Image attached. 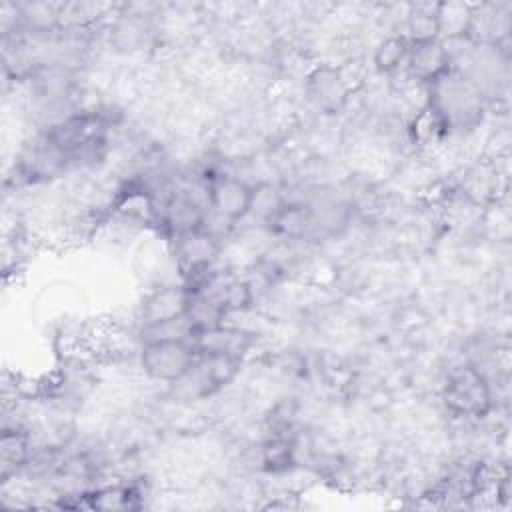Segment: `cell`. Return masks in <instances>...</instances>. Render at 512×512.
Instances as JSON below:
<instances>
[{"mask_svg": "<svg viewBox=\"0 0 512 512\" xmlns=\"http://www.w3.org/2000/svg\"><path fill=\"white\" fill-rule=\"evenodd\" d=\"M186 316H188L190 324L194 326V330L200 332V330H208V328L224 324L226 312L208 296H204L200 292H192Z\"/></svg>", "mask_w": 512, "mask_h": 512, "instance_id": "cell-16", "label": "cell"}, {"mask_svg": "<svg viewBox=\"0 0 512 512\" xmlns=\"http://www.w3.org/2000/svg\"><path fill=\"white\" fill-rule=\"evenodd\" d=\"M192 342L198 352L228 354V356L244 358L254 344V334L244 328L220 324V326L196 332Z\"/></svg>", "mask_w": 512, "mask_h": 512, "instance_id": "cell-10", "label": "cell"}, {"mask_svg": "<svg viewBox=\"0 0 512 512\" xmlns=\"http://www.w3.org/2000/svg\"><path fill=\"white\" fill-rule=\"evenodd\" d=\"M174 240V256L180 270L186 274V282L198 278L200 274L214 268L218 258V238L208 230V226H200L182 234L172 236Z\"/></svg>", "mask_w": 512, "mask_h": 512, "instance_id": "cell-6", "label": "cell"}, {"mask_svg": "<svg viewBox=\"0 0 512 512\" xmlns=\"http://www.w3.org/2000/svg\"><path fill=\"white\" fill-rule=\"evenodd\" d=\"M30 454L28 438L18 430H4L0 440V460H2V480L26 464Z\"/></svg>", "mask_w": 512, "mask_h": 512, "instance_id": "cell-14", "label": "cell"}, {"mask_svg": "<svg viewBox=\"0 0 512 512\" xmlns=\"http://www.w3.org/2000/svg\"><path fill=\"white\" fill-rule=\"evenodd\" d=\"M198 350L194 342L186 340H158L142 342L140 368L144 374L158 382H176L196 360Z\"/></svg>", "mask_w": 512, "mask_h": 512, "instance_id": "cell-4", "label": "cell"}, {"mask_svg": "<svg viewBox=\"0 0 512 512\" xmlns=\"http://www.w3.org/2000/svg\"><path fill=\"white\" fill-rule=\"evenodd\" d=\"M294 454H296V448H294L292 440L280 438V436L270 438L262 448L264 468L270 472H284V470L292 468Z\"/></svg>", "mask_w": 512, "mask_h": 512, "instance_id": "cell-19", "label": "cell"}, {"mask_svg": "<svg viewBox=\"0 0 512 512\" xmlns=\"http://www.w3.org/2000/svg\"><path fill=\"white\" fill-rule=\"evenodd\" d=\"M194 336H196V330L190 324L188 316H180V318L166 320V322H156V324H146L140 330L142 342H158V340H186V342H192Z\"/></svg>", "mask_w": 512, "mask_h": 512, "instance_id": "cell-17", "label": "cell"}, {"mask_svg": "<svg viewBox=\"0 0 512 512\" xmlns=\"http://www.w3.org/2000/svg\"><path fill=\"white\" fill-rule=\"evenodd\" d=\"M308 96L312 102H316V106L320 108H336L344 94H346V88H344V80L340 78V74L334 70V68H328V66H322V68H316L310 76H308Z\"/></svg>", "mask_w": 512, "mask_h": 512, "instance_id": "cell-11", "label": "cell"}, {"mask_svg": "<svg viewBox=\"0 0 512 512\" xmlns=\"http://www.w3.org/2000/svg\"><path fill=\"white\" fill-rule=\"evenodd\" d=\"M410 48V40L406 36H388L384 38L376 52H374V64L380 72H394L406 62V54Z\"/></svg>", "mask_w": 512, "mask_h": 512, "instance_id": "cell-18", "label": "cell"}, {"mask_svg": "<svg viewBox=\"0 0 512 512\" xmlns=\"http://www.w3.org/2000/svg\"><path fill=\"white\" fill-rule=\"evenodd\" d=\"M446 408L464 418H482L492 408V390L486 376L474 366H458L442 388Z\"/></svg>", "mask_w": 512, "mask_h": 512, "instance_id": "cell-3", "label": "cell"}, {"mask_svg": "<svg viewBox=\"0 0 512 512\" xmlns=\"http://www.w3.org/2000/svg\"><path fill=\"white\" fill-rule=\"evenodd\" d=\"M86 508L98 510H130L140 506V492L134 486H102L90 494H84Z\"/></svg>", "mask_w": 512, "mask_h": 512, "instance_id": "cell-13", "label": "cell"}, {"mask_svg": "<svg viewBox=\"0 0 512 512\" xmlns=\"http://www.w3.org/2000/svg\"><path fill=\"white\" fill-rule=\"evenodd\" d=\"M242 358L198 352L192 366L172 382V392L182 400H204L228 386L242 368Z\"/></svg>", "mask_w": 512, "mask_h": 512, "instance_id": "cell-2", "label": "cell"}, {"mask_svg": "<svg viewBox=\"0 0 512 512\" xmlns=\"http://www.w3.org/2000/svg\"><path fill=\"white\" fill-rule=\"evenodd\" d=\"M192 290L186 284H160L150 290L138 308L142 326L186 316Z\"/></svg>", "mask_w": 512, "mask_h": 512, "instance_id": "cell-9", "label": "cell"}, {"mask_svg": "<svg viewBox=\"0 0 512 512\" xmlns=\"http://www.w3.org/2000/svg\"><path fill=\"white\" fill-rule=\"evenodd\" d=\"M438 6L440 4H416L410 8L406 18V28L410 32V42L440 38L438 30Z\"/></svg>", "mask_w": 512, "mask_h": 512, "instance_id": "cell-15", "label": "cell"}, {"mask_svg": "<svg viewBox=\"0 0 512 512\" xmlns=\"http://www.w3.org/2000/svg\"><path fill=\"white\" fill-rule=\"evenodd\" d=\"M408 74L424 84H434L452 70V56L442 38L410 42L406 54Z\"/></svg>", "mask_w": 512, "mask_h": 512, "instance_id": "cell-8", "label": "cell"}, {"mask_svg": "<svg viewBox=\"0 0 512 512\" xmlns=\"http://www.w3.org/2000/svg\"><path fill=\"white\" fill-rule=\"evenodd\" d=\"M106 126L96 114H76L52 128L48 138L62 150L66 158L96 154L104 146Z\"/></svg>", "mask_w": 512, "mask_h": 512, "instance_id": "cell-5", "label": "cell"}, {"mask_svg": "<svg viewBox=\"0 0 512 512\" xmlns=\"http://www.w3.org/2000/svg\"><path fill=\"white\" fill-rule=\"evenodd\" d=\"M266 224H270V228L276 234H282L288 238H302L316 224V218L310 206L284 202Z\"/></svg>", "mask_w": 512, "mask_h": 512, "instance_id": "cell-12", "label": "cell"}, {"mask_svg": "<svg viewBox=\"0 0 512 512\" xmlns=\"http://www.w3.org/2000/svg\"><path fill=\"white\" fill-rule=\"evenodd\" d=\"M430 110L446 130L472 126L482 116L480 92L470 78L450 70L430 84Z\"/></svg>", "mask_w": 512, "mask_h": 512, "instance_id": "cell-1", "label": "cell"}, {"mask_svg": "<svg viewBox=\"0 0 512 512\" xmlns=\"http://www.w3.org/2000/svg\"><path fill=\"white\" fill-rule=\"evenodd\" d=\"M208 206L210 210L226 222L242 220L250 214L252 198H254V186L244 182L238 176L218 174L212 176L208 182Z\"/></svg>", "mask_w": 512, "mask_h": 512, "instance_id": "cell-7", "label": "cell"}]
</instances>
